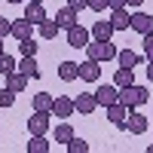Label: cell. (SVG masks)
Here are the masks:
<instances>
[{"instance_id": "1", "label": "cell", "mask_w": 153, "mask_h": 153, "mask_svg": "<svg viewBox=\"0 0 153 153\" xmlns=\"http://www.w3.org/2000/svg\"><path fill=\"white\" fill-rule=\"evenodd\" d=\"M120 101L129 110H135V107H144L147 101H150V92L144 86H138V83H132V86H126V89H120Z\"/></svg>"}, {"instance_id": "2", "label": "cell", "mask_w": 153, "mask_h": 153, "mask_svg": "<svg viewBox=\"0 0 153 153\" xmlns=\"http://www.w3.org/2000/svg\"><path fill=\"white\" fill-rule=\"evenodd\" d=\"M117 52H120V49L113 46L110 40H92V43L86 46V55L95 58V61H101V65H104V61H110V58H117Z\"/></svg>"}, {"instance_id": "3", "label": "cell", "mask_w": 153, "mask_h": 153, "mask_svg": "<svg viewBox=\"0 0 153 153\" xmlns=\"http://www.w3.org/2000/svg\"><path fill=\"white\" fill-rule=\"evenodd\" d=\"M52 129V110H34L28 117V135H46Z\"/></svg>"}, {"instance_id": "4", "label": "cell", "mask_w": 153, "mask_h": 153, "mask_svg": "<svg viewBox=\"0 0 153 153\" xmlns=\"http://www.w3.org/2000/svg\"><path fill=\"white\" fill-rule=\"evenodd\" d=\"M89 43H92V31H86L83 25L68 28V46H71V49H86Z\"/></svg>"}, {"instance_id": "5", "label": "cell", "mask_w": 153, "mask_h": 153, "mask_svg": "<svg viewBox=\"0 0 153 153\" xmlns=\"http://www.w3.org/2000/svg\"><path fill=\"white\" fill-rule=\"evenodd\" d=\"M95 98H98V107H110L120 101V86L117 83H104L95 89Z\"/></svg>"}, {"instance_id": "6", "label": "cell", "mask_w": 153, "mask_h": 153, "mask_svg": "<svg viewBox=\"0 0 153 153\" xmlns=\"http://www.w3.org/2000/svg\"><path fill=\"white\" fill-rule=\"evenodd\" d=\"M74 113H76L74 98H68V95H58V98L52 101V117H58V120H68V117H74Z\"/></svg>"}, {"instance_id": "7", "label": "cell", "mask_w": 153, "mask_h": 153, "mask_svg": "<svg viewBox=\"0 0 153 153\" xmlns=\"http://www.w3.org/2000/svg\"><path fill=\"white\" fill-rule=\"evenodd\" d=\"M147 117L141 110H129V120H126V132H132V135H144L147 132Z\"/></svg>"}, {"instance_id": "8", "label": "cell", "mask_w": 153, "mask_h": 153, "mask_svg": "<svg viewBox=\"0 0 153 153\" xmlns=\"http://www.w3.org/2000/svg\"><path fill=\"white\" fill-rule=\"evenodd\" d=\"M107 110V120L117 126V129H126V120H129V107L123 104V101H117V104H110V107H104Z\"/></svg>"}, {"instance_id": "9", "label": "cell", "mask_w": 153, "mask_h": 153, "mask_svg": "<svg viewBox=\"0 0 153 153\" xmlns=\"http://www.w3.org/2000/svg\"><path fill=\"white\" fill-rule=\"evenodd\" d=\"M74 104H76V110H80L83 117H89V113L98 110V98H95V92H80L74 98Z\"/></svg>"}, {"instance_id": "10", "label": "cell", "mask_w": 153, "mask_h": 153, "mask_svg": "<svg viewBox=\"0 0 153 153\" xmlns=\"http://www.w3.org/2000/svg\"><path fill=\"white\" fill-rule=\"evenodd\" d=\"M80 80H86V83H98V80H101V61L86 58L83 65H80Z\"/></svg>"}, {"instance_id": "11", "label": "cell", "mask_w": 153, "mask_h": 153, "mask_svg": "<svg viewBox=\"0 0 153 153\" xmlns=\"http://www.w3.org/2000/svg\"><path fill=\"white\" fill-rule=\"evenodd\" d=\"M132 31L135 34H153V16L150 12H132Z\"/></svg>"}, {"instance_id": "12", "label": "cell", "mask_w": 153, "mask_h": 153, "mask_svg": "<svg viewBox=\"0 0 153 153\" xmlns=\"http://www.w3.org/2000/svg\"><path fill=\"white\" fill-rule=\"evenodd\" d=\"M55 22H58L61 31H68V28H74V25H80V12H76L74 6H65V9L55 12Z\"/></svg>"}, {"instance_id": "13", "label": "cell", "mask_w": 153, "mask_h": 153, "mask_svg": "<svg viewBox=\"0 0 153 153\" xmlns=\"http://www.w3.org/2000/svg\"><path fill=\"white\" fill-rule=\"evenodd\" d=\"M110 25H113V31H129L132 28V12L129 9H113L110 12Z\"/></svg>"}, {"instance_id": "14", "label": "cell", "mask_w": 153, "mask_h": 153, "mask_svg": "<svg viewBox=\"0 0 153 153\" xmlns=\"http://www.w3.org/2000/svg\"><path fill=\"white\" fill-rule=\"evenodd\" d=\"M25 19H28V22H34V25H43L49 16H46L43 3H31V0H25Z\"/></svg>"}, {"instance_id": "15", "label": "cell", "mask_w": 153, "mask_h": 153, "mask_svg": "<svg viewBox=\"0 0 153 153\" xmlns=\"http://www.w3.org/2000/svg\"><path fill=\"white\" fill-rule=\"evenodd\" d=\"M28 83H31V76H25L22 71L6 74V89H12V92H25V89H28Z\"/></svg>"}, {"instance_id": "16", "label": "cell", "mask_w": 153, "mask_h": 153, "mask_svg": "<svg viewBox=\"0 0 153 153\" xmlns=\"http://www.w3.org/2000/svg\"><path fill=\"white\" fill-rule=\"evenodd\" d=\"M110 37H113L110 19H98V22L92 25V40H110Z\"/></svg>"}, {"instance_id": "17", "label": "cell", "mask_w": 153, "mask_h": 153, "mask_svg": "<svg viewBox=\"0 0 153 153\" xmlns=\"http://www.w3.org/2000/svg\"><path fill=\"white\" fill-rule=\"evenodd\" d=\"M31 34H34V22H28V19H16L12 22V37H16V40H28Z\"/></svg>"}, {"instance_id": "18", "label": "cell", "mask_w": 153, "mask_h": 153, "mask_svg": "<svg viewBox=\"0 0 153 153\" xmlns=\"http://www.w3.org/2000/svg\"><path fill=\"white\" fill-rule=\"evenodd\" d=\"M58 76H61L65 83L80 80V65H76V61H61V65H58Z\"/></svg>"}, {"instance_id": "19", "label": "cell", "mask_w": 153, "mask_h": 153, "mask_svg": "<svg viewBox=\"0 0 153 153\" xmlns=\"http://www.w3.org/2000/svg\"><path fill=\"white\" fill-rule=\"evenodd\" d=\"M19 71H22L25 76H31V80H37V76H40V65H37V58H34V55H22Z\"/></svg>"}, {"instance_id": "20", "label": "cell", "mask_w": 153, "mask_h": 153, "mask_svg": "<svg viewBox=\"0 0 153 153\" xmlns=\"http://www.w3.org/2000/svg\"><path fill=\"white\" fill-rule=\"evenodd\" d=\"M117 61H120V68H138L144 58L138 55V52H132V49H120V52H117Z\"/></svg>"}, {"instance_id": "21", "label": "cell", "mask_w": 153, "mask_h": 153, "mask_svg": "<svg viewBox=\"0 0 153 153\" xmlns=\"http://www.w3.org/2000/svg\"><path fill=\"white\" fill-rule=\"evenodd\" d=\"M28 153H49L52 150V144L46 141V135H31V141H28V147H25Z\"/></svg>"}, {"instance_id": "22", "label": "cell", "mask_w": 153, "mask_h": 153, "mask_svg": "<svg viewBox=\"0 0 153 153\" xmlns=\"http://www.w3.org/2000/svg\"><path fill=\"white\" fill-rule=\"evenodd\" d=\"M113 83H117L120 89L132 86V83H135V68H117V74H113Z\"/></svg>"}, {"instance_id": "23", "label": "cell", "mask_w": 153, "mask_h": 153, "mask_svg": "<svg viewBox=\"0 0 153 153\" xmlns=\"http://www.w3.org/2000/svg\"><path fill=\"white\" fill-rule=\"evenodd\" d=\"M37 28H40V37H43V40H55V37H58V22L55 19H46L43 25H37Z\"/></svg>"}, {"instance_id": "24", "label": "cell", "mask_w": 153, "mask_h": 153, "mask_svg": "<svg viewBox=\"0 0 153 153\" xmlns=\"http://www.w3.org/2000/svg\"><path fill=\"white\" fill-rule=\"evenodd\" d=\"M71 138H74V126H71V123H58V126H55V141H58V144H68Z\"/></svg>"}, {"instance_id": "25", "label": "cell", "mask_w": 153, "mask_h": 153, "mask_svg": "<svg viewBox=\"0 0 153 153\" xmlns=\"http://www.w3.org/2000/svg\"><path fill=\"white\" fill-rule=\"evenodd\" d=\"M52 101H55V95L37 92V95H34V110H52Z\"/></svg>"}, {"instance_id": "26", "label": "cell", "mask_w": 153, "mask_h": 153, "mask_svg": "<svg viewBox=\"0 0 153 153\" xmlns=\"http://www.w3.org/2000/svg\"><path fill=\"white\" fill-rule=\"evenodd\" d=\"M12 71H19V61L12 58L9 52H3V55H0V74L6 76V74H12Z\"/></svg>"}, {"instance_id": "27", "label": "cell", "mask_w": 153, "mask_h": 153, "mask_svg": "<svg viewBox=\"0 0 153 153\" xmlns=\"http://www.w3.org/2000/svg\"><path fill=\"white\" fill-rule=\"evenodd\" d=\"M65 147H68V153H89V141H83V138H76V135L71 138Z\"/></svg>"}, {"instance_id": "28", "label": "cell", "mask_w": 153, "mask_h": 153, "mask_svg": "<svg viewBox=\"0 0 153 153\" xmlns=\"http://www.w3.org/2000/svg\"><path fill=\"white\" fill-rule=\"evenodd\" d=\"M37 46L40 43H37L34 37H28V40H19V52L22 55H37Z\"/></svg>"}, {"instance_id": "29", "label": "cell", "mask_w": 153, "mask_h": 153, "mask_svg": "<svg viewBox=\"0 0 153 153\" xmlns=\"http://www.w3.org/2000/svg\"><path fill=\"white\" fill-rule=\"evenodd\" d=\"M16 104V92L12 89H0V107H12Z\"/></svg>"}, {"instance_id": "30", "label": "cell", "mask_w": 153, "mask_h": 153, "mask_svg": "<svg viewBox=\"0 0 153 153\" xmlns=\"http://www.w3.org/2000/svg\"><path fill=\"white\" fill-rule=\"evenodd\" d=\"M144 58L153 61V34H144Z\"/></svg>"}, {"instance_id": "31", "label": "cell", "mask_w": 153, "mask_h": 153, "mask_svg": "<svg viewBox=\"0 0 153 153\" xmlns=\"http://www.w3.org/2000/svg\"><path fill=\"white\" fill-rule=\"evenodd\" d=\"M9 34H12V22H9V19L3 16V19H0V37H3V40H6Z\"/></svg>"}, {"instance_id": "32", "label": "cell", "mask_w": 153, "mask_h": 153, "mask_svg": "<svg viewBox=\"0 0 153 153\" xmlns=\"http://www.w3.org/2000/svg\"><path fill=\"white\" fill-rule=\"evenodd\" d=\"M89 9H92V12H104L107 9V0H89Z\"/></svg>"}, {"instance_id": "33", "label": "cell", "mask_w": 153, "mask_h": 153, "mask_svg": "<svg viewBox=\"0 0 153 153\" xmlns=\"http://www.w3.org/2000/svg\"><path fill=\"white\" fill-rule=\"evenodd\" d=\"M68 6H74L76 12H80V9H89V0H68Z\"/></svg>"}, {"instance_id": "34", "label": "cell", "mask_w": 153, "mask_h": 153, "mask_svg": "<svg viewBox=\"0 0 153 153\" xmlns=\"http://www.w3.org/2000/svg\"><path fill=\"white\" fill-rule=\"evenodd\" d=\"M126 6V0H107V9L113 12V9H123Z\"/></svg>"}, {"instance_id": "35", "label": "cell", "mask_w": 153, "mask_h": 153, "mask_svg": "<svg viewBox=\"0 0 153 153\" xmlns=\"http://www.w3.org/2000/svg\"><path fill=\"white\" fill-rule=\"evenodd\" d=\"M147 80L153 83V61H147Z\"/></svg>"}, {"instance_id": "36", "label": "cell", "mask_w": 153, "mask_h": 153, "mask_svg": "<svg viewBox=\"0 0 153 153\" xmlns=\"http://www.w3.org/2000/svg\"><path fill=\"white\" fill-rule=\"evenodd\" d=\"M144 0H126V6H141Z\"/></svg>"}, {"instance_id": "37", "label": "cell", "mask_w": 153, "mask_h": 153, "mask_svg": "<svg viewBox=\"0 0 153 153\" xmlns=\"http://www.w3.org/2000/svg\"><path fill=\"white\" fill-rule=\"evenodd\" d=\"M6 52V46H3V37H0V55H3Z\"/></svg>"}, {"instance_id": "38", "label": "cell", "mask_w": 153, "mask_h": 153, "mask_svg": "<svg viewBox=\"0 0 153 153\" xmlns=\"http://www.w3.org/2000/svg\"><path fill=\"white\" fill-rule=\"evenodd\" d=\"M6 3H25V0H6Z\"/></svg>"}, {"instance_id": "39", "label": "cell", "mask_w": 153, "mask_h": 153, "mask_svg": "<svg viewBox=\"0 0 153 153\" xmlns=\"http://www.w3.org/2000/svg\"><path fill=\"white\" fill-rule=\"evenodd\" d=\"M31 3H43V0H31Z\"/></svg>"}]
</instances>
